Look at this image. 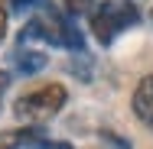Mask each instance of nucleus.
Listing matches in <instances>:
<instances>
[{"instance_id":"423d86ee","label":"nucleus","mask_w":153,"mask_h":149,"mask_svg":"<svg viewBox=\"0 0 153 149\" xmlns=\"http://www.w3.org/2000/svg\"><path fill=\"white\" fill-rule=\"evenodd\" d=\"M59 3H62V10H65L72 20H75V16H85V13L91 16V13H94V7H98L94 0H59Z\"/></svg>"},{"instance_id":"f257e3e1","label":"nucleus","mask_w":153,"mask_h":149,"mask_svg":"<svg viewBox=\"0 0 153 149\" xmlns=\"http://www.w3.org/2000/svg\"><path fill=\"white\" fill-rule=\"evenodd\" d=\"M20 42H46V46H56V49H65V52H82L85 49L78 23L65 10H59L52 0H46L30 16V23L20 32Z\"/></svg>"},{"instance_id":"f03ea898","label":"nucleus","mask_w":153,"mask_h":149,"mask_svg":"<svg viewBox=\"0 0 153 149\" xmlns=\"http://www.w3.org/2000/svg\"><path fill=\"white\" fill-rule=\"evenodd\" d=\"M65 104H68V91H65V84H59V81H46V84H36V88L23 91V94L13 101V114H16V120L36 126V123L52 120Z\"/></svg>"},{"instance_id":"20e7f679","label":"nucleus","mask_w":153,"mask_h":149,"mask_svg":"<svg viewBox=\"0 0 153 149\" xmlns=\"http://www.w3.org/2000/svg\"><path fill=\"white\" fill-rule=\"evenodd\" d=\"M130 110H134V120L153 133V75H143L137 81V88L130 94Z\"/></svg>"},{"instance_id":"0eeeda50","label":"nucleus","mask_w":153,"mask_h":149,"mask_svg":"<svg viewBox=\"0 0 153 149\" xmlns=\"http://www.w3.org/2000/svg\"><path fill=\"white\" fill-rule=\"evenodd\" d=\"M101 143L104 146H111V149H130V143H124L117 133H111V130H101Z\"/></svg>"},{"instance_id":"39448f33","label":"nucleus","mask_w":153,"mask_h":149,"mask_svg":"<svg viewBox=\"0 0 153 149\" xmlns=\"http://www.w3.org/2000/svg\"><path fill=\"white\" fill-rule=\"evenodd\" d=\"M13 59H16V68H20L23 75H33V71H39V68L46 65V52H42V49H30V42H23Z\"/></svg>"},{"instance_id":"7ed1b4c3","label":"nucleus","mask_w":153,"mask_h":149,"mask_svg":"<svg viewBox=\"0 0 153 149\" xmlns=\"http://www.w3.org/2000/svg\"><path fill=\"white\" fill-rule=\"evenodd\" d=\"M137 23H140V10L134 7V0H101L94 7V13L88 16L91 36L101 46H111L121 32H127Z\"/></svg>"},{"instance_id":"1a4fd4ad","label":"nucleus","mask_w":153,"mask_h":149,"mask_svg":"<svg viewBox=\"0 0 153 149\" xmlns=\"http://www.w3.org/2000/svg\"><path fill=\"white\" fill-rule=\"evenodd\" d=\"M7 84H10V75L0 68V101H3V91H7Z\"/></svg>"},{"instance_id":"6e6552de","label":"nucleus","mask_w":153,"mask_h":149,"mask_svg":"<svg viewBox=\"0 0 153 149\" xmlns=\"http://www.w3.org/2000/svg\"><path fill=\"white\" fill-rule=\"evenodd\" d=\"M7 23H10V3L0 0V42H3V36H7Z\"/></svg>"}]
</instances>
